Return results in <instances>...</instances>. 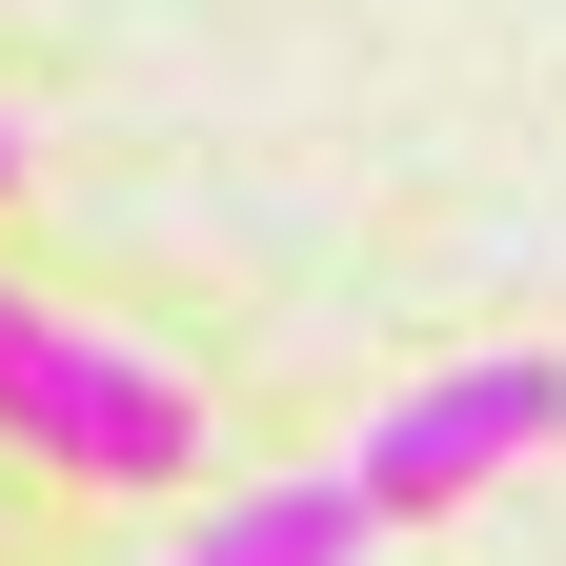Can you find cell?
I'll return each instance as SVG.
<instances>
[{"label": "cell", "instance_id": "obj_1", "mask_svg": "<svg viewBox=\"0 0 566 566\" xmlns=\"http://www.w3.org/2000/svg\"><path fill=\"white\" fill-rule=\"evenodd\" d=\"M0 424H21L41 465H82V485H182V465H202L182 365H142V344H102V324L21 304V283H0Z\"/></svg>", "mask_w": 566, "mask_h": 566}, {"label": "cell", "instance_id": "obj_2", "mask_svg": "<svg viewBox=\"0 0 566 566\" xmlns=\"http://www.w3.org/2000/svg\"><path fill=\"white\" fill-rule=\"evenodd\" d=\"M546 424H566V365H546V344L446 365V385H405V405L365 424V506H385V526H424V506H465V485H506Z\"/></svg>", "mask_w": 566, "mask_h": 566}, {"label": "cell", "instance_id": "obj_3", "mask_svg": "<svg viewBox=\"0 0 566 566\" xmlns=\"http://www.w3.org/2000/svg\"><path fill=\"white\" fill-rule=\"evenodd\" d=\"M365 465H304V485H243V506H202L182 566H365Z\"/></svg>", "mask_w": 566, "mask_h": 566}, {"label": "cell", "instance_id": "obj_4", "mask_svg": "<svg viewBox=\"0 0 566 566\" xmlns=\"http://www.w3.org/2000/svg\"><path fill=\"white\" fill-rule=\"evenodd\" d=\"M0 202H21V122H0Z\"/></svg>", "mask_w": 566, "mask_h": 566}]
</instances>
